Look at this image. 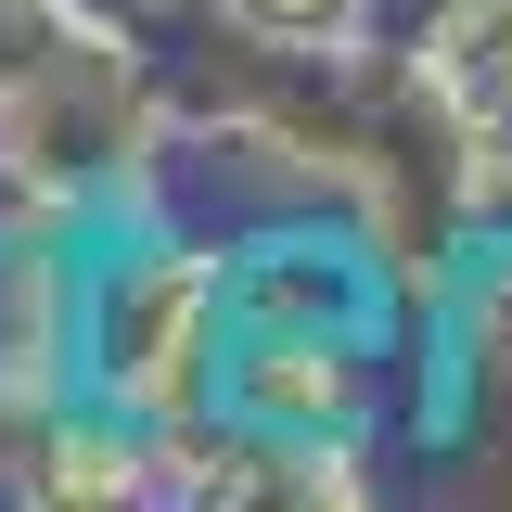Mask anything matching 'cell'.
<instances>
[{"label":"cell","mask_w":512,"mask_h":512,"mask_svg":"<svg viewBox=\"0 0 512 512\" xmlns=\"http://www.w3.org/2000/svg\"><path fill=\"white\" fill-rule=\"evenodd\" d=\"M52 487H64V500H103V512H116V500H128V461H116V448H90V436H77V448H64V474H52Z\"/></svg>","instance_id":"1"},{"label":"cell","mask_w":512,"mask_h":512,"mask_svg":"<svg viewBox=\"0 0 512 512\" xmlns=\"http://www.w3.org/2000/svg\"><path fill=\"white\" fill-rule=\"evenodd\" d=\"M256 26H333V13H346V0H244Z\"/></svg>","instance_id":"2"},{"label":"cell","mask_w":512,"mask_h":512,"mask_svg":"<svg viewBox=\"0 0 512 512\" xmlns=\"http://www.w3.org/2000/svg\"><path fill=\"white\" fill-rule=\"evenodd\" d=\"M64 512H103V500H64Z\"/></svg>","instance_id":"3"}]
</instances>
